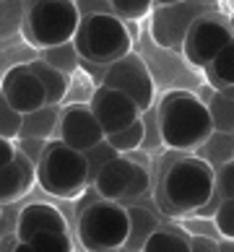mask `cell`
Instances as JSON below:
<instances>
[{
    "instance_id": "6da1fadb",
    "label": "cell",
    "mask_w": 234,
    "mask_h": 252,
    "mask_svg": "<svg viewBox=\"0 0 234 252\" xmlns=\"http://www.w3.org/2000/svg\"><path fill=\"white\" fill-rule=\"evenodd\" d=\"M216 172L193 154H169L162 161L156 203L169 216H193L213 195Z\"/></svg>"
},
{
    "instance_id": "7a4b0ae2",
    "label": "cell",
    "mask_w": 234,
    "mask_h": 252,
    "mask_svg": "<svg viewBox=\"0 0 234 252\" xmlns=\"http://www.w3.org/2000/svg\"><path fill=\"white\" fill-rule=\"evenodd\" d=\"M156 125L162 146L177 154H190L201 148L213 133L205 101L190 91H169L156 104Z\"/></svg>"
},
{
    "instance_id": "3957f363",
    "label": "cell",
    "mask_w": 234,
    "mask_h": 252,
    "mask_svg": "<svg viewBox=\"0 0 234 252\" xmlns=\"http://www.w3.org/2000/svg\"><path fill=\"white\" fill-rule=\"evenodd\" d=\"M81 24L78 3L70 0H47V3H32L21 18L24 34L34 47L52 50L60 44H70Z\"/></svg>"
},
{
    "instance_id": "277c9868",
    "label": "cell",
    "mask_w": 234,
    "mask_h": 252,
    "mask_svg": "<svg viewBox=\"0 0 234 252\" xmlns=\"http://www.w3.org/2000/svg\"><path fill=\"white\" fill-rule=\"evenodd\" d=\"M130 34L125 24L115 18L112 13H89L81 16L78 32L73 36V47L83 60H91L97 65H109L117 63L130 52Z\"/></svg>"
},
{
    "instance_id": "5b68a950",
    "label": "cell",
    "mask_w": 234,
    "mask_h": 252,
    "mask_svg": "<svg viewBox=\"0 0 234 252\" xmlns=\"http://www.w3.org/2000/svg\"><path fill=\"white\" fill-rule=\"evenodd\" d=\"M36 180H39L42 190H47L50 195L73 200L89 188L86 158L83 154L73 151L70 146H65L60 138L47 141V148L36 164Z\"/></svg>"
},
{
    "instance_id": "8992f818",
    "label": "cell",
    "mask_w": 234,
    "mask_h": 252,
    "mask_svg": "<svg viewBox=\"0 0 234 252\" xmlns=\"http://www.w3.org/2000/svg\"><path fill=\"white\" fill-rule=\"evenodd\" d=\"M78 239L86 252H117L130 231V216L123 203L94 200L78 213Z\"/></svg>"
},
{
    "instance_id": "52a82bcc",
    "label": "cell",
    "mask_w": 234,
    "mask_h": 252,
    "mask_svg": "<svg viewBox=\"0 0 234 252\" xmlns=\"http://www.w3.org/2000/svg\"><path fill=\"white\" fill-rule=\"evenodd\" d=\"M101 86L115 89V91H120V94H125L140 109V115H143L146 109L154 107L156 86H154L151 70H148V65L143 63V58L135 55V52H128L125 58H120L117 63H112L109 68L104 70Z\"/></svg>"
},
{
    "instance_id": "ba28073f",
    "label": "cell",
    "mask_w": 234,
    "mask_h": 252,
    "mask_svg": "<svg viewBox=\"0 0 234 252\" xmlns=\"http://www.w3.org/2000/svg\"><path fill=\"white\" fill-rule=\"evenodd\" d=\"M216 8L208 3H169V5H154V39L162 47H182L190 26L198 18L213 13Z\"/></svg>"
},
{
    "instance_id": "9c48e42d",
    "label": "cell",
    "mask_w": 234,
    "mask_h": 252,
    "mask_svg": "<svg viewBox=\"0 0 234 252\" xmlns=\"http://www.w3.org/2000/svg\"><path fill=\"white\" fill-rule=\"evenodd\" d=\"M232 36L234 34L229 32V26L221 18L208 13L190 26V32H187L185 42H182V52L193 65L205 70L221 55V50L232 42Z\"/></svg>"
},
{
    "instance_id": "30bf717a",
    "label": "cell",
    "mask_w": 234,
    "mask_h": 252,
    "mask_svg": "<svg viewBox=\"0 0 234 252\" xmlns=\"http://www.w3.org/2000/svg\"><path fill=\"white\" fill-rule=\"evenodd\" d=\"M89 109H91V115L97 117L104 138L117 133V130L130 127L133 123L140 120V109L133 104V101H130L125 94H120V91H115V89H107V86L94 89Z\"/></svg>"
},
{
    "instance_id": "8fae6325",
    "label": "cell",
    "mask_w": 234,
    "mask_h": 252,
    "mask_svg": "<svg viewBox=\"0 0 234 252\" xmlns=\"http://www.w3.org/2000/svg\"><path fill=\"white\" fill-rule=\"evenodd\" d=\"M58 130H60V141L78 154H86L104 141V133H101L97 117L91 115L89 104H78V101L60 109Z\"/></svg>"
},
{
    "instance_id": "7c38bea8",
    "label": "cell",
    "mask_w": 234,
    "mask_h": 252,
    "mask_svg": "<svg viewBox=\"0 0 234 252\" xmlns=\"http://www.w3.org/2000/svg\"><path fill=\"white\" fill-rule=\"evenodd\" d=\"M0 91L18 115H29V112L42 109L47 104L44 89L29 65H13L0 81Z\"/></svg>"
},
{
    "instance_id": "4fadbf2b",
    "label": "cell",
    "mask_w": 234,
    "mask_h": 252,
    "mask_svg": "<svg viewBox=\"0 0 234 252\" xmlns=\"http://www.w3.org/2000/svg\"><path fill=\"white\" fill-rule=\"evenodd\" d=\"M135 172H138V161H133V158H128V156H117L115 161H109L104 169L97 174V180H94L91 188L101 200H112V203L123 200L125 203L130 188H133Z\"/></svg>"
},
{
    "instance_id": "5bb4252c",
    "label": "cell",
    "mask_w": 234,
    "mask_h": 252,
    "mask_svg": "<svg viewBox=\"0 0 234 252\" xmlns=\"http://www.w3.org/2000/svg\"><path fill=\"white\" fill-rule=\"evenodd\" d=\"M16 239L18 242H32L42 231H68L65 216L50 203H32L18 213L16 219Z\"/></svg>"
},
{
    "instance_id": "9a60e30c",
    "label": "cell",
    "mask_w": 234,
    "mask_h": 252,
    "mask_svg": "<svg viewBox=\"0 0 234 252\" xmlns=\"http://www.w3.org/2000/svg\"><path fill=\"white\" fill-rule=\"evenodd\" d=\"M36 182V166L21 151H16L13 161L0 169V205L16 203Z\"/></svg>"
},
{
    "instance_id": "2e32d148",
    "label": "cell",
    "mask_w": 234,
    "mask_h": 252,
    "mask_svg": "<svg viewBox=\"0 0 234 252\" xmlns=\"http://www.w3.org/2000/svg\"><path fill=\"white\" fill-rule=\"evenodd\" d=\"M125 208H128V216H130V231H128L125 245L117 252H143L148 237H151L162 223H159V219L151 211L140 208V205H125Z\"/></svg>"
},
{
    "instance_id": "e0dca14e",
    "label": "cell",
    "mask_w": 234,
    "mask_h": 252,
    "mask_svg": "<svg viewBox=\"0 0 234 252\" xmlns=\"http://www.w3.org/2000/svg\"><path fill=\"white\" fill-rule=\"evenodd\" d=\"M60 123V107L58 104H44L42 109H34L29 115H21V130L18 138H36V141H47Z\"/></svg>"
},
{
    "instance_id": "ac0fdd59",
    "label": "cell",
    "mask_w": 234,
    "mask_h": 252,
    "mask_svg": "<svg viewBox=\"0 0 234 252\" xmlns=\"http://www.w3.org/2000/svg\"><path fill=\"white\" fill-rule=\"evenodd\" d=\"M26 65H29L32 73L39 78L42 89H44V96H47V104H60L65 99V94H68V89H70V76L50 68V65L42 63V60H32Z\"/></svg>"
},
{
    "instance_id": "d6986e66",
    "label": "cell",
    "mask_w": 234,
    "mask_h": 252,
    "mask_svg": "<svg viewBox=\"0 0 234 252\" xmlns=\"http://www.w3.org/2000/svg\"><path fill=\"white\" fill-rule=\"evenodd\" d=\"M193 156L203 158V161L216 172L219 166L234 161V135H229V133H211L208 141L193 151Z\"/></svg>"
},
{
    "instance_id": "ffe728a7",
    "label": "cell",
    "mask_w": 234,
    "mask_h": 252,
    "mask_svg": "<svg viewBox=\"0 0 234 252\" xmlns=\"http://www.w3.org/2000/svg\"><path fill=\"white\" fill-rule=\"evenodd\" d=\"M143 252H193L190 250V234L177 226H159L148 237Z\"/></svg>"
},
{
    "instance_id": "44dd1931",
    "label": "cell",
    "mask_w": 234,
    "mask_h": 252,
    "mask_svg": "<svg viewBox=\"0 0 234 252\" xmlns=\"http://www.w3.org/2000/svg\"><path fill=\"white\" fill-rule=\"evenodd\" d=\"M205 73H208V81L216 86V91L234 89V36L227 47L221 50L219 58L205 68Z\"/></svg>"
},
{
    "instance_id": "7402d4cb",
    "label": "cell",
    "mask_w": 234,
    "mask_h": 252,
    "mask_svg": "<svg viewBox=\"0 0 234 252\" xmlns=\"http://www.w3.org/2000/svg\"><path fill=\"white\" fill-rule=\"evenodd\" d=\"M205 107H208V115H211L213 133H229V135H234V99H229L227 94L216 91Z\"/></svg>"
},
{
    "instance_id": "603a6c76",
    "label": "cell",
    "mask_w": 234,
    "mask_h": 252,
    "mask_svg": "<svg viewBox=\"0 0 234 252\" xmlns=\"http://www.w3.org/2000/svg\"><path fill=\"white\" fill-rule=\"evenodd\" d=\"M104 141H107L112 148H115L120 156H125V154H130V151H135V148L143 146V123L138 120V123H133L130 127L117 130V133L107 135Z\"/></svg>"
},
{
    "instance_id": "cb8c5ba5",
    "label": "cell",
    "mask_w": 234,
    "mask_h": 252,
    "mask_svg": "<svg viewBox=\"0 0 234 252\" xmlns=\"http://www.w3.org/2000/svg\"><path fill=\"white\" fill-rule=\"evenodd\" d=\"M42 63L65 73V76H70L78 68V52L73 44H60V47H52V50H42Z\"/></svg>"
},
{
    "instance_id": "d4e9b609",
    "label": "cell",
    "mask_w": 234,
    "mask_h": 252,
    "mask_svg": "<svg viewBox=\"0 0 234 252\" xmlns=\"http://www.w3.org/2000/svg\"><path fill=\"white\" fill-rule=\"evenodd\" d=\"M154 11V3L148 0H112L109 3V13L120 18V21H138V18H146Z\"/></svg>"
},
{
    "instance_id": "484cf974",
    "label": "cell",
    "mask_w": 234,
    "mask_h": 252,
    "mask_svg": "<svg viewBox=\"0 0 234 252\" xmlns=\"http://www.w3.org/2000/svg\"><path fill=\"white\" fill-rule=\"evenodd\" d=\"M117 156H120V154H117L107 141H101L99 146H94L91 151L83 154V158H86V169H89V188L94 185V180H97V174L104 169L109 161H115Z\"/></svg>"
},
{
    "instance_id": "4316f807",
    "label": "cell",
    "mask_w": 234,
    "mask_h": 252,
    "mask_svg": "<svg viewBox=\"0 0 234 252\" xmlns=\"http://www.w3.org/2000/svg\"><path fill=\"white\" fill-rule=\"evenodd\" d=\"M29 245L34 252H73V242L68 231H42Z\"/></svg>"
},
{
    "instance_id": "83f0119b",
    "label": "cell",
    "mask_w": 234,
    "mask_h": 252,
    "mask_svg": "<svg viewBox=\"0 0 234 252\" xmlns=\"http://www.w3.org/2000/svg\"><path fill=\"white\" fill-rule=\"evenodd\" d=\"M18 130H21V115L8 104V99L0 91V138L5 141H16Z\"/></svg>"
},
{
    "instance_id": "f1b7e54d",
    "label": "cell",
    "mask_w": 234,
    "mask_h": 252,
    "mask_svg": "<svg viewBox=\"0 0 234 252\" xmlns=\"http://www.w3.org/2000/svg\"><path fill=\"white\" fill-rule=\"evenodd\" d=\"M213 226H216L221 239H232L234 242V200H221L216 213L211 216Z\"/></svg>"
},
{
    "instance_id": "f546056e",
    "label": "cell",
    "mask_w": 234,
    "mask_h": 252,
    "mask_svg": "<svg viewBox=\"0 0 234 252\" xmlns=\"http://www.w3.org/2000/svg\"><path fill=\"white\" fill-rule=\"evenodd\" d=\"M213 195L221 200H234V161L224 164L216 169V182H213Z\"/></svg>"
},
{
    "instance_id": "4dcf8cb0",
    "label": "cell",
    "mask_w": 234,
    "mask_h": 252,
    "mask_svg": "<svg viewBox=\"0 0 234 252\" xmlns=\"http://www.w3.org/2000/svg\"><path fill=\"white\" fill-rule=\"evenodd\" d=\"M140 123H143V146L140 148H159L162 146V135H159V125H156V107L146 109L140 115Z\"/></svg>"
},
{
    "instance_id": "1f68e13d",
    "label": "cell",
    "mask_w": 234,
    "mask_h": 252,
    "mask_svg": "<svg viewBox=\"0 0 234 252\" xmlns=\"http://www.w3.org/2000/svg\"><path fill=\"white\" fill-rule=\"evenodd\" d=\"M44 148H47V141H36V138H18V143H16V151H21L34 166L39 164Z\"/></svg>"
},
{
    "instance_id": "d6a6232c",
    "label": "cell",
    "mask_w": 234,
    "mask_h": 252,
    "mask_svg": "<svg viewBox=\"0 0 234 252\" xmlns=\"http://www.w3.org/2000/svg\"><path fill=\"white\" fill-rule=\"evenodd\" d=\"M190 250L193 252H219V242L208 237H193L190 234Z\"/></svg>"
},
{
    "instance_id": "836d02e7",
    "label": "cell",
    "mask_w": 234,
    "mask_h": 252,
    "mask_svg": "<svg viewBox=\"0 0 234 252\" xmlns=\"http://www.w3.org/2000/svg\"><path fill=\"white\" fill-rule=\"evenodd\" d=\"M13 156H16V143H13V141H5V138H0V169L11 164Z\"/></svg>"
},
{
    "instance_id": "e575fe53",
    "label": "cell",
    "mask_w": 234,
    "mask_h": 252,
    "mask_svg": "<svg viewBox=\"0 0 234 252\" xmlns=\"http://www.w3.org/2000/svg\"><path fill=\"white\" fill-rule=\"evenodd\" d=\"M8 252H34V250H32V245H29V242H18V239H16Z\"/></svg>"
},
{
    "instance_id": "d590c367",
    "label": "cell",
    "mask_w": 234,
    "mask_h": 252,
    "mask_svg": "<svg viewBox=\"0 0 234 252\" xmlns=\"http://www.w3.org/2000/svg\"><path fill=\"white\" fill-rule=\"evenodd\" d=\"M219 252H234V242L232 239H221L219 242Z\"/></svg>"
},
{
    "instance_id": "8d00e7d4",
    "label": "cell",
    "mask_w": 234,
    "mask_h": 252,
    "mask_svg": "<svg viewBox=\"0 0 234 252\" xmlns=\"http://www.w3.org/2000/svg\"><path fill=\"white\" fill-rule=\"evenodd\" d=\"M0 219H3V205H0Z\"/></svg>"
}]
</instances>
